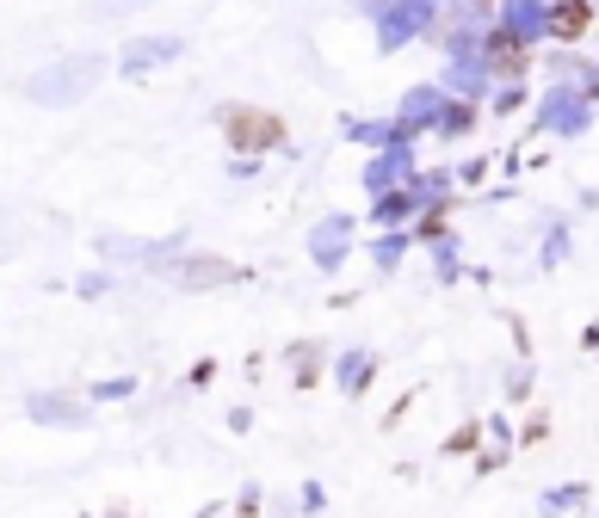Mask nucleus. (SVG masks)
<instances>
[{"instance_id":"nucleus-11","label":"nucleus","mask_w":599,"mask_h":518,"mask_svg":"<svg viewBox=\"0 0 599 518\" xmlns=\"http://www.w3.org/2000/svg\"><path fill=\"white\" fill-rule=\"evenodd\" d=\"M31 414H38V420H81V407L75 401H50V395H31Z\"/></svg>"},{"instance_id":"nucleus-10","label":"nucleus","mask_w":599,"mask_h":518,"mask_svg":"<svg viewBox=\"0 0 599 518\" xmlns=\"http://www.w3.org/2000/svg\"><path fill=\"white\" fill-rule=\"evenodd\" d=\"M525 105H532L525 81H507V87H495V111H501V118H513V111H525Z\"/></svg>"},{"instance_id":"nucleus-3","label":"nucleus","mask_w":599,"mask_h":518,"mask_svg":"<svg viewBox=\"0 0 599 518\" xmlns=\"http://www.w3.org/2000/svg\"><path fill=\"white\" fill-rule=\"evenodd\" d=\"M532 62H538V50H532V44H519L513 31L488 25V37H482V68H488V81H495V87L525 81V74H532Z\"/></svg>"},{"instance_id":"nucleus-9","label":"nucleus","mask_w":599,"mask_h":518,"mask_svg":"<svg viewBox=\"0 0 599 518\" xmlns=\"http://www.w3.org/2000/svg\"><path fill=\"white\" fill-rule=\"evenodd\" d=\"M445 105H451V99H445V87H414V93H408V105H402V130H408V124L439 118Z\"/></svg>"},{"instance_id":"nucleus-1","label":"nucleus","mask_w":599,"mask_h":518,"mask_svg":"<svg viewBox=\"0 0 599 518\" xmlns=\"http://www.w3.org/2000/svg\"><path fill=\"white\" fill-rule=\"evenodd\" d=\"M99 81H105V56H62V62H50V68L31 74L25 99H38V105H75V99H87Z\"/></svg>"},{"instance_id":"nucleus-6","label":"nucleus","mask_w":599,"mask_h":518,"mask_svg":"<svg viewBox=\"0 0 599 518\" xmlns=\"http://www.w3.org/2000/svg\"><path fill=\"white\" fill-rule=\"evenodd\" d=\"M587 105H593L587 87H550L544 93V124L550 130H581L587 124Z\"/></svg>"},{"instance_id":"nucleus-8","label":"nucleus","mask_w":599,"mask_h":518,"mask_svg":"<svg viewBox=\"0 0 599 518\" xmlns=\"http://www.w3.org/2000/svg\"><path fill=\"white\" fill-rule=\"evenodd\" d=\"M223 278H235V266H223V259H186V266H173V284H186V290L223 284Z\"/></svg>"},{"instance_id":"nucleus-4","label":"nucleus","mask_w":599,"mask_h":518,"mask_svg":"<svg viewBox=\"0 0 599 518\" xmlns=\"http://www.w3.org/2000/svg\"><path fill=\"white\" fill-rule=\"evenodd\" d=\"M593 19H599V0H550V13H544V31H550V44L575 50L581 37L593 31Z\"/></svg>"},{"instance_id":"nucleus-5","label":"nucleus","mask_w":599,"mask_h":518,"mask_svg":"<svg viewBox=\"0 0 599 518\" xmlns=\"http://www.w3.org/2000/svg\"><path fill=\"white\" fill-rule=\"evenodd\" d=\"M544 13H550V0H501V13H495V25L501 31H513L519 44H550V31H544Z\"/></svg>"},{"instance_id":"nucleus-7","label":"nucleus","mask_w":599,"mask_h":518,"mask_svg":"<svg viewBox=\"0 0 599 518\" xmlns=\"http://www.w3.org/2000/svg\"><path fill=\"white\" fill-rule=\"evenodd\" d=\"M173 56H180V37H136V44L118 56V74H149V68H161Z\"/></svg>"},{"instance_id":"nucleus-2","label":"nucleus","mask_w":599,"mask_h":518,"mask_svg":"<svg viewBox=\"0 0 599 518\" xmlns=\"http://www.w3.org/2000/svg\"><path fill=\"white\" fill-rule=\"evenodd\" d=\"M223 142L235 155H278V148H291V130L266 105H223Z\"/></svg>"},{"instance_id":"nucleus-12","label":"nucleus","mask_w":599,"mask_h":518,"mask_svg":"<svg viewBox=\"0 0 599 518\" xmlns=\"http://www.w3.org/2000/svg\"><path fill=\"white\" fill-rule=\"evenodd\" d=\"M136 7H149V0H93V19H124V13H136Z\"/></svg>"},{"instance_id":"nucleus-13","label":"nucleus","mask_w":599,"mask_h":518,"mask_svg":"<svg viewBox=\"0 0 599 518\" xmlns=\"http://www.w3.org/2000/svg\"><path fill=\"white\" fill-rule=\"evenodd\" d=\"M464 7L482 19V25H495V13H501V0H464Z\"/></svg>"}]
</instances>
